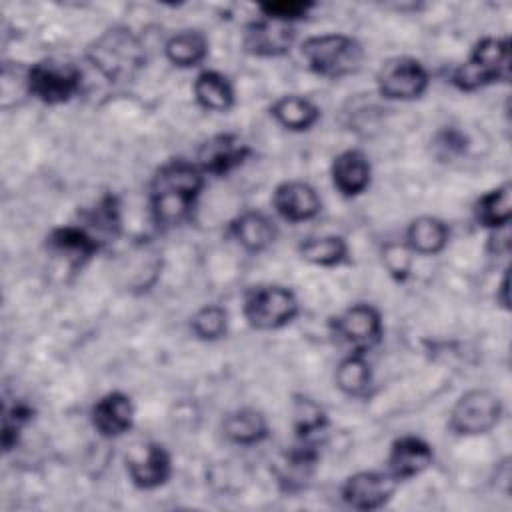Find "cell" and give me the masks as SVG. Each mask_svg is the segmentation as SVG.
<instances>
[{"label":"cell","instance_id":"6da1fadb","mask_svg":"<svg viewBox=\"0 0 512 512\" xmlns=\"http://www.w3.org/2000/svg\"><path fill=\"white\" fill-rule=\"evenodd\" d=\"M204 172L186 160L164 164L152 182V212L158 224H180L194 206L202 186Z\"/></svg>","mask_w":512,"mask_h":512},{"label":"cell","instance_id":"7a4b0ae2","mask_svg":"<svg viewBox=\"0 0 512 512\" xmlns=\"http://www.w3.org/2000/svg\"><path fill=\"white\" fill-rule=\"evenodd\" d=\"M90 64L110 82H126L144 66L146 52L138 36L124 26L102 32L86 52Z\"/></svg>","mask_w":512,"mask_h":512},{"label":"cell","instance_id":"3957f363","mask_svg":"<svg viewBox=\"0 0 512 512\" xmlns=\"http://www.w3.org/2000/svg\"><path fill=\"white\" fill-rule=\"evenodd\" d=\"M302 56L308 68L324 78H342L360 68L362 46L344 34L312 36L302 44Z\"/></svg>","mask_w":512,"mask_h":512},{"label":"cell","instance_id":"277c9868","mask_svg":"<svg viewBox=\"0 0 512 512\" xmlns=\"http://www.w3.org/2000/svg\"><path fill=\"white\" fill-rule=\"evenodd\" d=\"M510 72V48L506 38H484L476 44L470 58L452 74L460 90H476L486 84L506 80Z\"/></svg>","mask_w":512,"mask_h":512},{"label":"cell","instance_id":"5b68a950","mask_svg":"<svg viewBox=\"0 0 512 512\" xmlns=\"http://www.w3.org/2000/svg\"><path fill=\"white\" fill-rule=\"evenodd\" d=\"M298 314V300L284 286L254 288L244 300V316L258 330H276L286 326Z\"/></svg>","mask_w":512,"mask_h":512},{"label":"cell","instance_id":"8992f818","mask_svg":"<svg viewBox=\"0 0 512 512\" xmlns=\"http://www.w3.org/2000/svg\"><path fill=\"white\" fill-rule=\"evenodd\" d=\"M82 74L74 64L44 60L26 74L28 92L44 104L68 102L80 90Z\"/></svg>","mask_w":512,"mask_h":512},{"label":"cell","instance_id":"52a82bcc","mask_svg":"<svg viewBox=\"0 0 512 512\" xmlns=\"http://www.w3.org/2000/svg\"><path fill=\"white\" fill-rule=\"evenodd\" d=\"M502 416V402L490 390H470L458 398L450 412V428L460 436L492 430Z\"/></svg>","mask_w":512,"mask_h":512},{"label":"cell","instance_id":"ba28073f","mask_svg":"<svg viewBox=\"0 0 512 512\" xmlns=\"http://www.w3.org/2000/svg\"><path fill=\"white\" fill-rule=\"evenodd\" d=\"M378 90L390 100H414L428 88L426 68L408 56H396L386 60L376 74Z\"/></svg>","mask_w":512,"mask_h":512},{"label":"cell","instance_id":"9c48e42d","mask_svg":"<svg viewBox=\"0 0 512 512\" xmlns=\"http://www.w3.org/2000/svg\"><path fill=\"white\" fill-rule=\"evenodd\" d=\"M334 330L352 352H366L382 336V318L374 306L354 304L334 320Z\"/></svg>","mask_w":512,"mask_h":512},{"label":"cell","instance_id":"30bf717a","mask_svg":"<svg viewBox=\"0 0 512 512\" xmlns=\"http://www.w3.org/2000/svg\"><path fill=\"white\" fill-rule=\"evenodd\" d=\"M396 480L386 472L364 470L346 478L342 484V500L356 510H378L394 494Z\"/></svg>","mask_w":512,"mask_h":512},{"label":"cell","instance_id":"8fae6325","mask_svg":"<svg viewBox=\"0 0 512 512\" xmlns=\"http://www.w3.org/2000/svg\"><path fill=\"white\" fill-rule=\"evenodd\" d=\"M126 470L134 486L152 490L162 486L172 474V460L164 446L148 442L134 448L126 458Z\"/></svg>","mask_w":512,"mask_h":512},{"label":"cell","instance_id":"7c38bea8","mask_svg":"<svg viewBox=\"0 0 512 512\" xmlns=\"http://www.w3.org/2000/svg\"><path fill=\"white\" fill-rule=\"evenodd\" d=\"M294 38H296V32H294L292 24L266 18V20L250 22L246 26L242 44H244L246 52H250L254 56L272 58V56L286 54L292 48Z\"/></svg>","mask_w":512,"mask_h":512},{"label":"cell","instance_id":"4fadbf2b","mask_svg":"<svg viewBox=\"0 0 512 512\" xmlns=\"http://www.w3.org/2000/svg\"><path fill=\"white\" fill-rule=\"evenodd\" d=\"M248 154V146H244L236 136L218 134L202 144L198 152V168L206 174L222 176L240 166Z\"/></svg>","mask_w":512,"mask_h":512},{"label":"cell","instance_id":"5bb4252c","mask_svg":"<svg viewBox=\"0 0 512 512\" xmlns=\"http://www.w3.org/2000/svg\"><path fill=\"white\" fill-rule=\"evenodd\" d=\"M276 212L290 222H304L314 218L320 212V198L316 190L300 180L282 182L274 192Z\"/></svg>","mask_w":512,"mask_h":512},{"label":"cell","instance_id":"9a60e30c","mask_svg":"<svg viewBox=\"0 0 512 512\" xmlns=\"http://www.w3.org/2000/svg\"><path fill=\"white\" fill-rule=\"evenodd\" d=\"M432 464V448L416 436L398 438L388 454V474L398 480H408L424 472Z\"/></svg>","mask_w":512,"mask_h":512},{"label":"cell","instance_id":"2e32d148","mask_svg":"<svg viewBox=\"0 0 512 512\" xmlns=\"http://www.w3.org/2000/svg\"><path fill=\"white\" fill-rule=\"evenodd\" d=\"M132 420H134L132 400L122 392H108L92 408V424L106 438H116L128 432L132 426Z\"/></svg>","mask_w":512,"mask_h":512},{"label":"cell","instance_id":"e0dca14e","mask_svg":"<svg viewBox=\"0 0 512 512\" xmlns=\"http://www.w3.org/2000/svg\"><path fill=\"white\" fill-rule=\"evenodd\" d=\"M332 182L344 196H358L370 184V162L360 150H346L332 162Z\"/></svg>","mask_w":512,"mask_h":512},{"label":"cell","instance_id":"ac0fdd59","mask_svg":"<svg viewBox=\"0 0 512 512\" xmlns=\"http://www.w3.org/2000/svg\"><path fill=\"white\" fill-rule=\"evenodd\" d=\"M48 246L60 256H64L72 266H82L86 260H90L96 254L100 244L84 228L60 226L50 232Z\"/></svg>","mask_w":512,"mask_h":512},{"label":"cell","instance_id":"d6986e66","mask_svg":"<svg viewBox=\"0 0 512 512\" xmlns=\"http://www.w3.org/2000/svg\"><path fill=\"white\" fill-rule=\"evenodd\" d=\"M316 460H318V452L312 442H302L294 446L290 452L282 456V460L276 466L278 482L286 490L302 488L304 482L312 476Z\"/></svg>","mask_w":512,"mask_h":512},{"label":"cell","instance_id":"ffe728a7","mask_svg":"<svg viewBox=\"0 0 512 512\" xmlns=\"http://www.w3.org/2000/svg\"><path fill=\"white\" fill-rule=\"evenodd\" d=\"M234 238L250 252H260L276 238L274 222L262 212H244L232 222Z\"/></svg>","mask_w":512,"mask_h":512},{"label":"cell","instance_id":"44dd1931","mask_svg":"<svg viewBox=\"0 0 512 512\" xmlns=\"http://www.w3.org/2000/svg\"><path fill=\"white\" fill-rule=\"evenodd\" d=\"M272 116L276 118V122L280 126H284L286 130H294V132H302L308 130L316 124V120L320 118V110L314 102H310L304 96H282L280 100H276L270 108Z\"/></svg>","mask_w":512,"mask_h":512},{"label":"cell","instance_id":"7402d4cb","mask_svg":"<svg viewBox=\"0 0 512 512\" xmlns=\"http://www.w3.org/2000/svg\"><path fill=\"white\" fill-rule=\"evenodd\" d=\"M448 236H450L448 226L434 216H420L412 220L406 232L408 246L422 256H432L442 252L444 246L448 244Z\"/></svg>","mask_w":512,"mask_h":512},{"label":"cell","instance_id":"603a6c76","mask_svg":"<svg viewBox=\"0 0 512 512\" xmlns=\"http://www.w3.org/2000/svg\"><path fill=\"white\" fill-rule=\"evenodd\" d=\"M196 102L212 112H226L234 104V88L226 76L214 70L198 74L194 82Z\"/></svg>","mask_w":512,"mask_h":512},{"label":"cell","instance_id":"cb8c5ba5","mask_svg":"<svg viewBox=\"0 0 512 512\" xmlns=\"http://www.w3.org/2000/svg\"><path fill=\"white\" fill-rule=\"evenodd\" d=\"M224 434L236 444H256L268 436V424L262 412L254 408H242L226 416Z\"/></svg>","mask_w":512,"mask_h":512},{"label":"cell","instance_id":"d4e9b609","mask_svg":"<svg viewBox=\"0 0 512 512\" xmlns=\"http://www.w3.org/2000/svg\"><path fill=\"white\" fill-rule=\"evenodd\" d=\"M166 58L180 68H190L200 64L208 54V40L198 30H184L174 34L164 46Z\"/></svg>","mask_w":512,"mask_h":512},{"label":"cell","instance_id":"484cf974","mask_svg":"<svg viewBox=\"0 0 512 512\" xmlns=\"http://www.w3.org/2000/svg\"><path fill=\"white\" fill-rule=\"evenodd\" d=\"M372 384L370 364L364 352H352L336 368V386L348 396H366Z\"/></svg>","mask_w":512,"mask_h":512},{"label":"cell","instance_id":"4316f807","mask_svg":"<svg viewBox=\"0 0 512 512\" xmlns=\"http://www.w3.org/2000/svg\"><path fill=\"white\" fill-rule=\"evenodd\" d=\"M512 216L510 184L490 190L476 202V220L486 228H502Z\"/></svg>","mask_w":512,"mask_h":512},{"label":"cell","instance_id":"83f0119b","mask_svg":"<svg viewBox=\"0 0 512 512\" xmlns=\"http://www.w3.org/2000/svg\"><path fill=\"white\" fill-rule=\"evenodd\" d=\"M348 254V246L340 236H322V238H308L300 244V256L316 266H336Z\"/></svg>","mask_w":512,"mask_h":512},{"label":"cell","instance_id":"f1b7e54d","mask_svg":"<svg viewBox=\"0 0 512 512\" xmlns=\"http://www.w3.org/2000/svg\"><path fill=\"white\" fill-rule=\"evenodd\" d=\"M292 424L302 442H312V436L326 428V414L312 398L296 396L292 408Z\"/></svg>","mask_w":512,"mask_h":512},{"label":"cell","instance_id":"f546056e","mask_svg":"<svg viewBox=\"0 0 512 512\" xmlns=\"http://www.w3.org/2000/svg\"><path fill=\"white\" fill-rule=\"evenodd\" d=\"M226 328H228V314L218 304L200 308L192 318V330L202 340H218L226 334Z\"/></svg>","mask_w":512,"mask_h":512},{"label":"cell","instance_id":"4dcf8cb0","mask_svg":"<svg viewBox=\"0 0 512 512\" xmlns=\"http://www.w3.org/2000/svg\"><path fill=\"white\" fill-rule=\"evenodd\" d=\"M32 410L24 402H14L12 406L6 404L4 416H2V446L4 450H12V446L18 442L22 426L30 420Z\"/></svg>","mask_w":512,"mask_h":512},{"label":"cell","instance_id":"1f68e13d","mask_svg":"<svg viewBox=\"0 0 512 512\" xmlns=\"http://www.w3.org/2000/svg\"><path fill=\"white\" fill-rule=\"evenodd\" d=\"M314 8V4L310 2H302V0H282V2H266L260 4V12L270 18V20H278V22H286L292 24L294 20L306 18V14Z\"/></svg>","mask_w":512,"mask_h":512},{"label":"cell","instance_id":"d6a6232c","mask_svg":"<svg viewBox=\"0 0 512 512\" xmlns=\"http://www.w3.org/2000/svg\"><path fill=\"white\" fill-rule=\"evenodd\" d=\"M88 222L96 226V230L106 234H116L120 226V214H118V202L114 196H104L96 208L90 212Z\"/></svg>","mask_w":512,"mask_h":512},{"label":"cell","instance_id":"836d02e7","mask_svg":"<svg viewBox=\"0 0 512 512\" xmlns=\"http://www.w3.org/2000/svg\"><path fill=\"white\" fill-rule=\"evenodd\" d=\"M384 262L388 266V270L396 276H406L408 268H410V260L406 256V250L402 246H396V244H390L386 246L384 250Z\"/></svg>","mask_w":512,"mask_h":512}]
</instances>
